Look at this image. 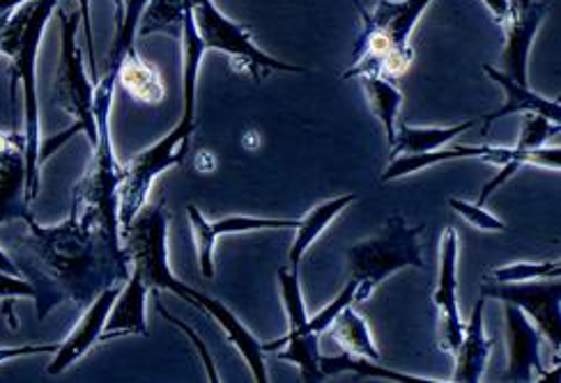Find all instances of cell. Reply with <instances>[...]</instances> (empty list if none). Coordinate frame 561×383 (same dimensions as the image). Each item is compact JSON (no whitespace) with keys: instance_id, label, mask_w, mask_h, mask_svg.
I'll list each match as a JSON object with an SVG mask.
<instances>
[{"instance_id":"1","label":"cell","mask_w":561,"mask_h":383,"mask_svg":"<svg viewBox=\"0 0 561 383\" xmlns=\"http://www.w3.org/2000/svg\"><path fill=\"white\" fill-rule=\"evenodd\" d=\"M21 221L26 230L14 239L12 259L35 287L37 320L62 303L85 310L108 287L129 278L121 232H111L92 213L72 207L62 223L49 228L39 225L31 211Z\"/></svg>"},{"instance_id":"2","label":"cell","mask_w":561,"mask_h":383,"mask_svg":"<svg viewBox=\"0 0 561 383\" xmlns=\"http://www.w3.org/2000/svg\"><path fill=\"white\" fill-rule=\"evenodd\" d=\"M60 0H26L8 19L0 33V56H8L10 67V94L16 102V90H23V117H26V200L28 205L39 196V173H42V138H39V102H37V77L35 65L39 44L51 21Z\"/></svg>"},{"instance_id":"3","label":"cell","mask_w":561,"mask_h":383,"mask_svg":"<svg viewBox=\"0 0 561 383\" xmlns=\"http://www.w3.org/2000/svg\"><path fill=\"white\" fill-rule=\"evenodd\" d=\"M431 3L433 0H376L366 10L357 0L362 31L355 42L353 62L343 71V79L366 74H382L391 81L403 79L414 62L410 46L412 31Z\"/></svg>"},{"instance_id":"4","label":"cell","mask_w":561,"mask_h":383,"mask_svg":"<svg viewBox=\"0 0 561 383\" xmlns=\"http://www.w3.org/2000/svg\"><path fill=\"white\" fill-rule=\"evenodd\" d=\"M60 33H62V49H60V62L54 81V100L56 106H60L69 117L75 119V125L67 131L51 136L49 140H42L39 161L42 165L49 161L67 140H72L77 134H85L90 140V148L98 146V119H95V83L88 77L83 51L79 46L77 33L81 26V12H67L58 10Z\"/></svg>"},{"instance_id":"5","label":"cell","mask_w":561,"mask_h":383,"mask_svg":"<svg viewBox=\"0 0 561 383\" xmlns=\"http://www.w3.org/2000/svg\"><path fill=\"white\" fill-rule=\"evenodd\" d=\"M424 225H408L403 213H391L382 230L347 251V278L357 280L355 301L370 299L376 287L403 269H424L419 236Z\"/></svg>"},{"instance_id":"6","label":"cell","mask_w":561,"mask_h":383,"mask_svg":"<svg viewBox=\"0 0 561 383\" xmlns=\"http://www.w3.org/2000/svg\"><path fill=\"white\" fill-rule=\"evenodd\" d=\"M121 244L131 271L144 280L148 292H171L184 301L186 287L173 276L169 265V211L167 200H157L140 209L121 228Z\"/></svg>"},{"instance_id":"7","label":"cell","mask_w":561,"mask_h":383,"mask_svg":"<svg viewBox=\"0 0 561 383\" xmlns=\"http://www.w3.org/2000/svg\"><path fill=\"white\" fill-rule=\"evenodd\" d=\"M196 33L205 46V51H221L230 58L232 67L244 71L255 83H261L265 74H307V69L278 60L255 46L249 28L242 23L228 19L215 0H190Z\"/></svg>"},{"instance_id":"8","label":"cell","mask_w":561,"mask_h":383,"mask_svg":"<svg viewBox=\"0 0 561 383\" xmlns=\"http://www.w3.org/2000/svg\"><path fill=\"white\" fill-rule=\"evenodd\" d=\"M194 131L196 119L180 117V123L167 136L157 140L152 148L136 154L127 165H123V179L118 186L121 228L127 225L146 207L154 179L184 161L186 152H190Z\"/></svg>"},{"instance_id":"9","label":"cell","mask_w":561,"mask_h":383,"mask_svg":"<svg viewBox=\"0 0 561 383\" xmlns=\"http://www.w3.org/2000/svg\"><path fill=\"white\" fill-rule=\"evenodd\" d=\"M460 161V159H479L485 163H497L504 165L508 161H518L520 165H536V167H548V171H559L561 152L559 146L554 148H539V150H518V148H502V146H454V148H439L435 152L426 154H405L389 159V165L380 177L382 184L408 177L412 173L424 171V167L447 163V161Z\"/></svg>"},{"instance_id":"10","label":"cell","mask_w":561,"mask_h":383,"mask_svg":"<svg viewBox=\"0 0 561 383\" xmlns=\"http://www.w3.org/2000/svg\"><path fill=\"white\" fill-rule=\"evenodd\" d=\"M479 297L518 305L523 313L541 330L543 340L552 347L554 363L561 351V285L557 278H539L525 282H495L485 280Z\"/></svg>"},{"instance_id":"11","label":"cell","mask_w":561,"mask_h":383,"mask_svg":"<svg viewBox=\"0 0 561 383\" xmlns=\"http://www.w3.org/2000/svg\"><path fill=\"white\" fill-rule=\"evenodd\" d=\"M550 14V5L543 0H508V12L500 26L504 28V51L500 67L504 74L523 85L527 83V62L536 33Z\"/></svg>"},{"instance_id":"12","label":"cell","mask_w":561,"mask_h":383,"mask_svg":"<svg viewBox=\"0 0 561 383\" xmlns=\"http://www.w3.org/2000/svg\"><path fill=\"white\" fill-rule=\"evenodd\" d=\"M439 280L437 290L433 294V303L437 307V322H439V349L454 353L460 343L465 324L460 322L458 313V251H460V239L454 228H447L442 234L439 244Z\"/></svg>"},{"instance_id":"13","label":"cell","mask_w":561,"mask_h":383,"mask_svg":"<svg viewBox=\"0 0 561 383\" xmlns=\"http://www.w3.org/2000/svg\"><path fill=\"white\" fill-rule=\"evenodd\" d=\"M26 213V136L0 129V228Z\"/></svg>"},{"instance_id":"14","label":"cell","mask_w":561,"mask_h":383,"mask_svg":"<svg viewBox=\"0 0 561 383\" xmlns=\"http://www.w3.org/2000/svg\"><path fill=\"white\" fill-rule=\"evenodd\" d=\"M198 251V267L205 278H215V244L224 234H242L255 230H297L301 219H261V217H226L217 223L205 221L196 205L186 207Z\"/></svg>"},{"instance_id":"15","label":"cell","mask_w":561,"mask_h":383,"mask_svg":"<svg viewBox=\"0 0 561 383\" xmlns=\"http://www.w3.org/2000/svg\"><path fill=\"white\" fill-rule=\"evenodd\" d=\"M506 340H508V363L504 381H531L534 374L548 376L541 361L543 335L518 305L504 303Z\"/></svg>"},{"instance_id":"16","label":"cell","mask_w":561,"mask_h":383,"mask_svg":"<svg viewBox=\"0 0 561 383\" xmlns=\"http://www.w3.org/2000/svg\"><path fill=\"white\" fill-rule=\"evenodd\" d=\"M184 301L198 307L201 313H205L209 320H215L224 333L226 338L238 347V351L244 356V361L251 370V376L253 381L259 383H267L270 381V374H267V365H265V358H263V343L255 338V335L238 320V315L232 313V310L228 305H224L221 301L207 297L198 290H194V287H186V297Z\"/></svg>"},{"instance_id":"17","label":"cell","mask_w":561,"mask_h":383,"mask_svg":"<svg viewBox=\"0 0 561 383\" xmlns=\"http://www.w3.org/2000/svg\"><path fill=\"white\" fill-rule=\"evenodd\" d=\"M123 285L108 287V290H104L95 301H92L85 307V313L79 320L77 328L67 335V340L62 345H58V349L54 353V361L49 363V368H46V372H49V374H62L67 368H72L77 361H81V358L100 343L104 322H106V317L111 313L115 297L121 294Z\"/></svg>"},{"instance_id":"18","label":"cell","mask_w":561,"mask_h":383,"mask_svg":"<svg viewBox=\"0 0 561 383\" xmlns=\"http://www.w3.org/2000/svg\"><path fill=\"white\" fill-rule=\"evenodd\" d=\"M483 71H485V77L490 81H495L504 90V94H506L504 104L497 111L488 113L483 117V134H488L490 125L497 123V119H502L506 115H513V113H536V115L548 117L550 123H557V125L561 123V104H559V100L543 97V94L534 92L529 85H523L518 81H513L508 74H504L502 69H497L493 65H483Z\"/></svg>"},{"instance_id":"19","label":"cell","mask_w":561,"mask_h":383,"mask_svg":"<svg viewBox=\"0 0 561 383\" xmlns=\"http://www.w3.org/2000/svg\"><path fill=\"white\" fill-rule=\"evenodd\" d=\"M146 301H148L146 285L136 271H131L123 285L121 294L113 301V307L100 335V343L123 338V335H148Z\"/></svg>"},{"instance_id":"20","label":"cell","mask_w":561,"mask_h":383,"mask_svg":"<svg viewBox=\"0 0 561 383\" xmlns=\"http://www.w3.org/2000/svg\"><path fill=\"white\" fill-rule=\"evenodd\" d=\"M485 301L479 297L474 310H472V320L470 324H465L462 333V343L454 351V374L451 381L456 383H479L485 374L488 361H490V351H493V340L485 335L483 326V313H485Z\"/></svg>"},{"instance_id":"21","label":"cell","mask_w":561,"mask_h":383,"mask_svg":"<svg viewBox=\"0 0 561 383\" xmlns=\"http://www.w3.org/2000/svg\"><path fill=\"white\" fill-rule=\"evenodd\" d=\"M479 119H467V123L454 127H410L405 123H396V136L389 159L405 154H426L439 148H447L449 142L460 138L465 131L477 127Z\"/></svg>"},{"instance_id":"22","label":"cell","mask_w":561,"mask_h":383,"mask_svg":"<svg viewBox=\"0 0 561 383\" xmlns=\"http://www.w3.org/2000/svg\"><path fill=\"white\" fill-rule=\"evenodd\" d=\"M118 83L138 104L157 106V104H161L163 94H167L159 69L152 62H148L146 58H140L138 51L127 54L123 58V62L118 67Z\"/></svg>"},{"instance_id":"23","label":"cell","mask_w":561,"mask_h":383,"mask_svg":"<svg viewBox=\"0 0 561 383\" xmlns=\"http://www.w3.org/2000/svg\"><path fill=\"white\" fill-rule=\"evenodd\" d=\"M355 200H357L355 194L330 198V200L320 202L318 207H313V209L307 213V217H304V219L299 221V228L295 230V232H297V234H295V242H293L290 253H288L293 269H299L304 255H307V251L311 248V244L316 242V239L322 234V230H324L327 225H330V223L339 217V213H343V209L353 205Z\"/></svg>"},{"instance_id":"24","label":"cell","mask_w":561,"mask_h":383,"mask_svg":"<svg viewBox=\"0 0 561 383\" xmlns=\"http://www.w3.org/2000/svg\"><path fill=\"white\" fill-rule=\"evenodd\" d=\"M318 365L322 370L324 376H336L343 372H353L366 379H385V381H393V383H435L437 379H428V376H414V374H405V372H396L391 368H385L382 361H370V358L364 356H355V353H339V356H324L320 353Z\"/></svg>"},{"instance_id":"25","label":"cell","mask_w":561,"mask_h":383,"mask_svg":"<svg viewBox=\"0 0 561 383\" xmlns=\"http://www.w3.org/2000/svg\"><path fill=\"white\" fill-rule=\"evenodd\" d=\"M320 335L316 333H304V335H293V338H278L276 343H263V351H276L280 361L293 363L299 368L301 381L307 383H318L324 381L327 376L322 374L318 358H320Z\"/></svg>"},{"instance_id":"26","label":"cell","mask_w":561,"mask_h":383,"mask_svg":"<svg viewBox=\"0 0 561 383\" xmlns=\"http://www.w3.org/2000/svg\"><path fill=\"white\" fill-rule=\"evenodd\" d=\"M332 340L341 345L343 351L370 358V361H382V356L373 343V335L368 330L366 320L353 307V303L345 305L341 313L334 317V322L324 330Z\"/></svg>"},{"instance_id":"27","label":"cell","mask_w":561,"mask_h":383,"mask_svg":"<svg viewBox=\"0 0 561 383\" xmlns=\"http://www.w3.org/2000/svg\"><path fill=\"white\" fill-rule=\"evenodd\" d=\"M364 88V94L368 100V106L376 115L382 127L389 148L393 146V136H396V123H399V111L403 106V92L396 85V81L382 77V74H366L357 79Z\"/></svg>"},{"instance_id":"28","label":"cell","mask_w":561,"mask_h":383,"mask_svg":"<svg viewBox=\"0 0 561 383\" xmlns=\"http://www.w3.org/2000/svg\"><path fill=\"white\" fill-rule=\"evenodd\" d=\"M150 0H115L118 5V16H115V37L106 58V71H118L123 58L136 51V33L138 21Z\"/></svg>"},{"instance_id":"29","label":"cell","mask_w":561,"mask_h":383,"mask_svg":"<svg viewBox=\"0 0 561 383\" xmlns=\"http://www.w3.org/2000/svg\"><path fill=\"white\" fill-rule=\"evenodd\" d=\"M561 265L559 262H520V265H508L485 271V280L495 282H525L539 278H559Z\"/></svg>"},{"instance_id":"30","label":"cell","mask_w":561,"mask_h":383,"mask_svg":"<svg viewBox=\"0 0 561 383\" xmlns=\"http://www.w3.org/2000/svg\"><path fill=\"white\" fill-rule=\"evenodd\" d=\"M355 290H357V280L347 278V285L343 287V292H341V294H339L330 305L322 307L316 317L307 320V324H304V326L288 330V333H286V338H293V335H304V333H316V335L324 333V330H327V326H330V324L334 322V317L341 313V310H343L345 305L355 303Z\"/></svg>"},{"instance_id":"31","label":"cell","mask_w":561,"mask_h":383,"mask_svg":"<svg viewBox=\"0 0 561 383\" xmlns=\"http://www.w3.org/2000/svg\"><path fill=\"white\" fill-rule=\"evenodd\" d=\"M523 129H520V138L516 142L518 150H539L546 148V142L550 140V136L559 134V125L550 123L548 117L536 115V113H523Z\"/></svg>"},{"instance_id":"32","label":"cell","mask_w":561,"mask_h":383,"mask_svg":"<svg viewBox=\"0 0 561 383\" xmlns=\"http://www.w3.org/2000/svg\"><path fill=\"white\" fill-rule=\"evenodd\" d=\"M449 207L458 213V217H462L467 223L481 232H506L508 230V225L502 219H497L495 213H490L485 209V205L467 202L460 198H449Z\"/></svg>"},{"instance_id":"33","label":"cell","mask_w":561,"mask_h":383,"mask_svg":"<svg viewBox=\"0 0 561 383\" xmlns=\"http://www.w3.org/2000/svg\"><path fill=\"white\" fill-rule=\"evenodd\" d=\"M154 294V305H157V313L167 320L169 324H173L178 330H182L186 338H190V343L194 345V349L198 351V356H201V361H203V365H205V372H207V381H213V383H217V381H221L219 379V372H217V365H215V361H213V353L207 351V347H205V343L201 340V335L186 324V322H182V320H178V317H173L167 307L161 305V299H159V292H152Z\"/></svg>"},{"instance_id":"34","label":"cell","mask_w":561,"mask_h":383,"mask_svg":"<svg viewBox=\"0 0 561 383\" xmlns=\"http://www.w3.org/2000/svg\"><path fill=\"white\" fill-rule=\"evenodd\" d=\"M0 299H35V287L23 276L0 271Z\"/></svg>"},{"instance_id":"35","label":"cell","mask_w":561,"mask_h":383,"mask_svg":"<svg viewBox=\"0 0 561 383\" xmlns=\"http://www.w3.org/2000/svg\"><path fill=\"white\" fill-rule=\"evenodd\" d=\"M58 345H21V347H0V363H8V361H16V358H28V356H46V353H56Z\"/></svg>"},{"instance_id":"36","label":"cell","mask_w":561,"mask_h":383,"mask_svg":"<svg viewBox=\"0 0 561 383\" xmlns=\"http://www.w3.org/2000/svg\"><path fill=\"white\" fill-rule=\"evenodd\" d=\"M483 3H485V8L490 12H493V19H495V23L500 26V23L506 16V12H508V0H483Z\"/></svg>"},{"instance_id":"37","label":"cell","mask_w":561,"mask_h":383,"mask_svg":"<svg viewBox=\"0 0 561 383\" xmlns=\"http://www.w3.org/2000/svg\"><path fill=\"white\" fill-rule=\"evenodd\" d=\"M196 167L201 173H213L217 167V159L213 152H201L198 159H196Z\"/></svg>"},{"instance_id":"38","label":"cell","mask_w":561,"mask_h":383,"mask_svg":"<svg viewBox=\"0 0 561 383\" xmlns=\"http://www.w3.org/2000/svg\"><path fill=\"white\" fill-rule=\"evenodd\" d=\"M0 271L21 276V271H19V267H16V262L12 259V255H8V253L3 251V246H0Z\"/></svg>"},{"instance_id":"39","label":"cell","mask_w":561,"mask_h":383,"mask_svg":"<svg viewBox=\"0 0 561 383\" xmlns=\"http://www.w3.org/2000/svg\"><path fill=\"white\" fill-rule=\"evenodd\" d=\"M26 0H0V14H12Z\"/></svg>"},{"instance_id":"40","label":"cell","mask_w":561,"mask_h":383,"mask_svg":"<svg viewBox=\"0 0 561 383\" xmlns=\"http://www.w3.org/2000/svg\"><path fill=\"white\" fill-rule=\"evenodd\" d=\"M244 146L251 150V148H259V134H255V131H249L247 134V142H244Z\"/></svg>"},{"instance_id":"41","label":"cell","mask_w":561,"mask_h":383,"mask_svg":"<svg viewBox=\"0 0 561 383\" xmlns=\"http://www.w3.org/2000/svg\"><path fill=\"white\" fill-rule=\"evenodd\" d=\"M8 19H10V14H0V33H3V28H5Z\"/></svg>"}]
</instances>
